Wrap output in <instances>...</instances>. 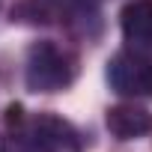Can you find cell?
Listing matches in <instances>:
<instances>
[{"mask_svg": "<svg viewBox=\"0 0 152 152\" xmlns=\"http://www.w3.org/2000/svg\"><path fill=\"white\" fill-rule=\"evenodd\" d=\"M104 122H107V131L116 140H137V137H143V134L152 131V113L146 107L134 104V102L110 107L107 116H104Z\"/></svg>", "mask_w": 152, "mask_h": 152, "instance_id": "5b68a950", "label": "cell"}, {"mask_svg": "<svg viewBox=\"0 0 152 152\" xmlns=\"http://www.w3.org/2000/svg\"><path fill=\"white\" fill-rule=\"evenodd\" d=\"M15 152H81V140L66 119L54 113H36L18 119Z\"/></svg>", "mask_w": 152, "mask_h": 152, "instance_id": "7a4b0ae2", "label": "cell"}, {"mask_svg": "<svg viewBox=\"0 0 152 152\" xmlns=\"http://www.w3.org/2000/svg\"><path fill=\"white\" fill-rule=\"evenodd\" d=\"M119 24L131 51L137 54L152 51V0H131L119 15Z\"/></svg>", "mask_w": 152, "mask_h": 152, "instance_id": "277c9868", "label": "cell"}, {"mask_svg": "<svg viewBox=\"0 0 152 152\" xmlns=\"http://www.w3.org/2000/svg\"><path fill=\"white\" fill-rule=\"evenodd\" d=\"M0 3H3V0H0Z\"/></svg>", "mask_w": 152, "mask_h": 152, "instance_id": "52a82bcc", "label": "cell"}, {"mask_svg": "<svg viewBox=\"0 0 152 152\" xmlns=\"http://www.w3.org/2000/svg\"><path fill=\"white\" fill-rule=\"evenodd\" d=\"M107 84L128 99H152V60L137 51H119L107 63Z\"/></svg>", "mask_w": 152, "mask_h": 152, "instance_id": "3957f363", "label": "cell"}, {"mask_svg": "<svg viewBox=\"0 0 152 152\" xmlns=\"http://www.w3.org/2000/svg\"><path fill=\"white\" fill-rule=\"evenodd\" d=\"M0 152H12V149H9V146H0Z\"/></svg>", "mask_w": 152, "mask_h": 152, "instance_id": "8992f818", "label": "cell"}, {"mask_svg": "<svg viewBox=\"0 0 152 152\" xmlns=\"http://www.w3.org/2000/svg\"><path fill=\"white\" fill-rule=\"evenodd\" d=\"M75 78V60L54 42H36L27 54L24 81L30 93H60Z\"/></svg>", "mask_w": 152, "mask_h": 152, "instance_id": "6da1fadb", "label": "cell"}]
</instances>
